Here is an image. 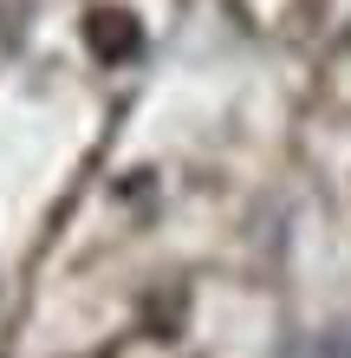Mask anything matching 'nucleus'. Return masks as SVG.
<instances>
[{"mask_svg": "<svg viewBox=\"0 0 351 358\" xmlns=\"http://www.w3.org/2000/svg\"><path fill=\"white\" fill-rule=\"evenodd\" d=\"M85 33H91V52H98V59H130V52L143 46V33H137V20L124 13V7H98Z\"/></svg>", "mask_w": 351, "mask_h": 358, "instance_id": "obj_1", "label": "nucleus"}, {"mask_svg": "<svg viewBox=\"0 0 351 358\" xmlns=\"http://www.w3.org/2000/svg\"><path fill=\"white\" fill-rule=\"evenodd\" d=\"M293 358H351V352H345V345H332V339H313V345L293 352Z\"/></svg>", "mask_w": 351, "mask_h": 358, "instance_id": "obj_2", "label": "nucleus"}, {"mask_svg": "<svg viewBox=\"0 0 351 358\" xmlns=\"http://www.w3.org/2000/svg\"><path fill=\"white\" fill-rule=\"evenodd\" d=\"M345 352H351V345H345Z\"/></svg>", "mask_w": 351, "mask_h": 358, "instance_id": "obj_3", "label": "nucleus"}]
</instances>
